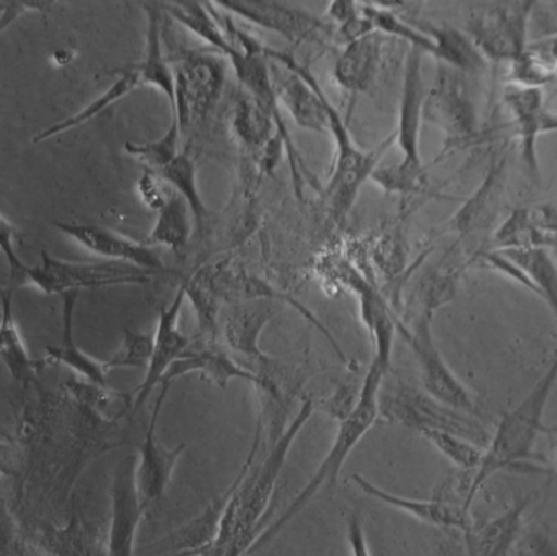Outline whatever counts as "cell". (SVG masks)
Wrapping results in <instances>:
<instances>
[{
	"label": "cell",
	"instance_id": "cell-21",
	"mask_svg": "<svg viewBox=\"0 0 557 556\" xmlns=\"http://www.w3.org/2000/svg\"><path fill=\"white\" fill-rule=\"evenodd\" d=\"M352 482L363 495L396 509V511L405 512L424 524L432 528L444 529V531H458L461 534L468 531L474 524L471 518V509L465 508L460 502H451V499L434 498V499H414L406 498V496L395 495V493L386 492L380 486L373 485L366 477L354 473Z\"/></svg>",
	"mask_w": 557,
	"mask_h": 556
},
{
	"label": "cell",
	"instance_id": "cell-47",
	"mask_svg": "<svg viewBox=\"0 0 557 556\" xmlns=\"http://www.w3.org/2000/svg\"><path fill=\"white\" fill-rule=\"evenodd\" d=\"M540 41H542L543 45H545V48L555 55V59H557V36L556 38L540 39Z\"/></svg>",
	"mask_w": 557,
	"mask_h": 556
},
{
	"label": "cell",
	"instance_id": "cell-13",
	"mask_svg": "<svg viewBox=\"0 0 557 556\" xmlns=\"http://www.w3.org/2000/svg\"><path fill=\"white\" fill-rule=\"evenodd\" d=\"M169 391V385H160V394L157 395L149 424H147L146 434H144V441L140 444L139 454H137V496H139L140 506L146 512L153 503L159 502L165 495L166 489L172 483L176 466H178L180 457L186 449V444H180L175 449H166L157 437V424H159L160 413H162Z\"/></svg>",
	"mask_w": 557,
	"mask_h": 556
},
{
	"label": "cell",
	"instance_id": "cell-41",
	"mask_svg": "<svg viewBox=\"0 0 557 556\" xmlns=\"http://www.w3.org/2000/svg\"><path fill=\"white\" fill-rule=\"evenodd\" d=\"M0 556H32L0 495Z\"/></svg>",
	"mask_w": 557,
	"mask_h": 556
},
{
	"label": "cell",
	"instance_id": "cell-2",
	"mask_svg": "<svg viewBox=\"0 0 557 556\" xmlns=\"http://www.w3.org/2000/svg\"><path fill=\"white\" fill-rule=\"evenodd\" d=\"M386 375L388 374L383 372L382 369L370 365L369 372H367L362 385H360L356 407H354V410L350 411L343 421H339V428H337L334 443L331 444L330 450H327L324 459L321 460L317 472L313 473V477H311L310 482L305 485V489L295 496L294 502L287 506V509L282 512L281 518H278L276 522H273L270 528L261 531L257 542H255L253 547H251V554L260 551L264 545L270 544L274 538H277V535L313 502L314 496L320 493L321 489H324V486L331 489V486L336 485L341 469H343L344 464H346L347 457L356 449L357 444L363 440L367 431L379 420L380 391H382Z\"/></svg>",
	"mask_w": 557,
	"mask_h": 556
},
{
	"label": "cell",
	"instance_id": "cell-44",
	"mask_svg": "<svg viewBox=\"0 0 557 556\" xmlns=\"http://www.w3.org/2000/svg\"><path fill=\"white\" fill-rule=\"evenodd\" d=\"M10 456L9 450L3 444H0V483H2V477L9 475L10 472Z\"/></svg>",
	"mask_w": 557,
	"mask_h": 556
},
{
	"label": "cell",
	"instance_id": "cell-45",
	"mask_svg": "<svg viewBox=\"0 0 557 556\" xmlns=\"http://www.w3.org/2000/svg\"><path fill=\"white\" fill-rule=\"evenodd\" d=\"M75 58L74 51H69V49H59L52 54V62H55L58 65H65Z\"/></svg>",
	"mask_w": 557,
	"mask_h": 556
},
{
	"label": "cell",
	"instance_id": "cell-17",
	"mask_svg": "<svg viewBox=\"0 0 557 556\" xmlns=\"http://www.w3.org/2000/svg\"><path fill=\"white\" fill-rule=\"evenodd\" d=\"M137 456L124 457L111 483V529L108 556H136L137 529L144 511L136 489Z\"/></svg>",
	"mask_w": 557,
	"mask_h": 556
},
{
	"label": "cell",
	"instance_id": "cell-27",
	"mask_svg": "<svg viewBox=\"0 0 557 556\" xmlns=\"http://www.w3.org/2000/svg\"><path fill=\"white\" fill-rule=\"evenodd\" d=\"M78 294H64L62 304V342L59 346H46L45 362L62 365L81 375L85 382L107 387L108 371L104 361L91 358L78 348L74 339V312Z\"/></svg>",
	"mask_w": 557,
	"mask_h": 556
},
{
	"label": "cell",
	"instance_id": "cell-20",
	"mask_svg": "<svg viewBox=\"0 0 557 556\" xmlns=\"http://www.w3.org/2000/svg\"><path fill=\"white\" fill-rule=\"evenodd\" d=\"M503 101L512 116L513 134L520 140L523 165L532 178L540 180L539 140L546 134L549 114L545 107V95L542 88L507 84Z\"/></svg>",
	"mask_w": 557,
	"mask_h": 556
},
{
	"label": "cell",
	"instance_id": "cell-4",
	"mask_svg": "<svg viewBox=\"0 0 557 556\" xmlns=\"http://www.w3.org/2000/svg\"><path fill=\"white\" fill-rule=\"evenodd\" d=\"M326 111L330 118V136L336 144L333 173L323 189L327 214L336 224H343L359 196L360 188L380 166V159L392 146L395 136L386 137L380 146L372 150H363L354 143L352 134L346 121L341 116L330 98L326 97Z\"/></svg>",
	"mask_w": 557,
	"mask_h": 556
},
{
	"label": "cell",
	"instance_id": "cell-26",
	"mask_svg": "<svg viewBox=\"0 0 557 556\" xmlns=\"http://www.w3.org/2000/svg\"><path fill=\"white\" fill-rule=\"evenodd\" d=\"M147 15L146 52L143 62L136 65L144 87H153L165 95L170 111L175 108V74L172 64L163 54V3H144Z\"/></svg>",
	"mask_w": 557,
	"mask_h": 556
},
{
	"label": "cell",
	"instance_id": "cell-43",
	"mask_svg": "<svg viewBox=\"0 0 557 556\" xmlns=\"http://www.w3.org/2000/svg\"><path fill=\"white\" fill-rule=\"evenodd\" d=\"M51 7L49 2H9L3 5L2 13H0V36L3 32L10 28L23 13L41 12Z\"/></svg>",
	"mask_w": 557,
	"mask_h": 556
},
{
	"label": "cell",
	"instance_id": "cell-49",
	"mask_svg": "<svg viewBox=\"0 0 557 556\" xmlns=\"http://www.w3.org/2000/svg\"><path fill=\"white\" fill-rule=\"evenodd\" d=\"M553 433H555L557 436V427L553 428Z\"/></svg>",
	"mask_w": 557,
	"mask_h": 556
},
{
	"label": "cell",
	"instance_id": "cell-31",
	"mask_svg": "<svg viewBox=\"0 0 557 556\" xmlns=\"http://www.w3.org/2000/svg\"><path fill=\"white\" fill-rule=\"evenodd\" d=\"M193 222L195 219H193L188 202L175 191L166 205L157 211L156 224H153L147 242L150 247L162 245L178 257H183L188 248L189 238H191Z\"/></svg>",
	"mask_w": 557,
	"mask_h": 556
},
{
	"label": "cell",
	"instance_id": "cell-46",
	"mask_svg": "<svg viewBox=\"0 0 557 556\" xmlns=\"http://www.w3.org/2000/svg\"><path fill=\"white\" fill-rule=\"evenodd\" d=\"M557 133V114L549 111L548 123H546V134Z\"/></svg>",
	"mask_w": 557,
	"mask_h": 556
},
{
	"label": "cell",
	"instance_id": "cell-25",
	"mask_svg": "<svg viewBox=\"0 0 557 556\" xmlns=\"http://www.w3.org/2000/svg\"><path fill=\"white\" fill-rule=\"evenodd\" d=\"M383 35L370 33L347 42L333 69L334 82L352 97L372 87L382 62Z\"/></svg>",
	"mask_w": 557,
	"mask_h": 556
},
{
	"label": "cell",
	"instance_id": "cell-32",
	"mask_svg": "<svg viewBox=\"0 0 557 556\" xmlns=\"http://www.w3.org/2000/svg\"><path fill=\"white\" fill-rule=\"evenodd\" d=\"M512 260L532 283L533 294L548 306L557 329V263L548 250H497Z\"/></svg>",
	"mask_w": 557,
	"mask_h": 556
},
{
	"label": "cell",
	"instance_id": "cell-24",
	"mask_svg": "<svg viewBox=\"0 0 557 556\" xmlns=\"http://www.w3.org/2000/svg\"><path fill=\"white\" fill-rule=\"evenodd\" d=\"M530 503L532 496L519 498L496 518L481 526L474 522L463 534L465 556H510L522 535Z\"/></svg>",
	"mask_w": 557,
	"mask_h": 556
},
{
	"label": "cell",
	"instance_id": "cell-9",
	"mask_svg": "<svg viewBox=\"0 0 557 556\" xmlns=\"http://www.w3.org/2000/svg\"><path fill=\"white\" fill-rule=\"evenodd\" d=\"M532 0L487 3L468 12L463 32L487 62L516 61L530 42Z\"/></svg>",
	"mask_w": 557,
	"mask_h": 556
},
{
	"label": "cell",
	"instance_id": "cell-30",
	"mask_svg": "<svg viewBox=\"0 0 557 556\" xmlns=\"http://www.w3.org/2000/svg\"><path fill=\"white\" fill-rule=\"evenodd\" d=\"M0 362L18 384L26 385L35 379L38 362L26 351L13 319L12 293L7 289L0 291Z\"/></svg>",
	"mask_w": 557,
	"mask_h": 556
},
{
	"label": "cell",
	"instance_id": "cell-29",
	"mask_svg": "<svg viewBox=\"0 0 557 556\" xmlns=\"http://www.w3.org/2000/svg\"><path fill=\"white\" fill-rule=\"evenodd\" d=\"M140 87H144V84L137 67L127 69V71H124L123 74L117 77V81L114 82L111 87H108L100 97L95 98L87 107L82 108L81 111L72 114V116L65 118V120L59 121V123L51 124V126L42 129L41 133L36 134V136L33 137V144L54 139V137L69 133V131L75 129V127L84 126L88 121L94 120L98 114L103 113L104 110L113 107L114 103L123 100L124 97H127V95L133 94L134 90Z\"/></svg>",
	"mask_w": 557,
	"mask_h": 556
},
{
	"label": "cell",
	"instance_id": "cell-14",
	"mask_svg": "<svg viewBox=\"0 0 557 556\" xmlns=\"http://www.w3.org/2000/svg\"><path fill=\"white\" fill-rule=\"evenodd\" d=\"M186 374H199L205 381L211 382V384L221 388H227L228 382L232 381L248 382L260 391L268 392L271 397L278 398L274 382L238 365L215 342H206L201 338L198 343L193 342L191 346L183 353L182 358L166 372L165 379L160 385H169L170 387L176 379Z\"/></svg>",
	"mask_w": 557,
	"mask_h": 556
},
{
	"label": "cell",
	"instance_id": "cell-33",
	"mask_svg": "<svg viewBox=\"0 0 557 556\" xmlns=\"http://www.w3.org/2000/svg\"><path fill=\"white\" fill-rule=\"evenodd\" d=\"M156 173L188 202L196 227H205L208 208H206L205 199L199 191L198 170H196V162L189 150H180L169 163H165Z\"/></svg>",
	"mask_w": 557,
	"mask_h": 556
},
{
	"label": "cell",
	"instance_id": "cell-5",
	"mask_svg": "<svg viewBox=\"0 0 557 556\" xmlns=\"http://www.w3.org/2000/svg\"><path fill=\"white\" fill-rule=\"evenodd\" d=\"M175 74V108L170 118L182 136L201 126L221 100L227 78L225 58L218 52L183 51L172 65Z\"/></svg>",
	"mask_w": 557,
	"mask_h": 556
},
{
	"label": "cell",
	"instance_id": "cell-16",
	"mask_svg": "<svg viewBox=\"0 0 557 556\" xmlns=\"http://www.w3.org/2000/svg\"><path fill=\"white\" fill-rule=\"evenodd\" d=\"M232 129L242 150L250 157L261 175L276 169L282 153H285L276 121L245 91L235 104Z\"/></svg>",
	"mask_w": 557,
	"mask_h": 556
},
{
	"label": "cell",
	"instance_id": "cell-48",
	"mask_svg": "<svg viewBox=\"0 0 557 556\" xmlns=\"http://www.w3.org/2000/svg\"><path fill=\"white\" fill-rule=\"evenodd\" d=\"M176 556H205V555H199V554H186V555H176Z\"/></svg>",
	"mask_w": 557,
	"mask_h": 556
},
{
	"label": "cell",
	"instance_id": "cell-51",
	"mask_svg": "<svg viewBox=\"0 0 557 556\" xmlns=\"http://www.w3.org/2000/svg\"><path fill=\"white\" fill-rule=\"evenodd\" d=\"M556 459H557V454H556Z\"/></svg>",
	"mask_w": 557,
	"mask_h": 556
},
{
	"label": "cell",
	"instance_id": "cell-7",
	"mask_svg": "<svg viewBox=\"0 0 557 556\" xmlns=\"http://www.w3.org/2000/svg\"><path fill=\"white\" fill-rule=\"evenodd\" d=\"M422 121L444 133V152L467 149L476 143L480 120L465 74L437 62L434 82L425 90Z\"/></svg>",
	"mask_w": 557,
	"mask_h": 556
},
{
	"label": "cell",
	"instance_id": "cell-38",
	"mask_svg": "<svg viewBox=\"0 0 557 556\" xmlns=\"http://www.w3.org/2000/svg\"><path fill=\"white\" fill-rule=\"evenodd\" d=\"M327 16H330L334 25H337V33L346 41V45L354 41V39H359L373 33L370 29L369 22L363 18L362 12H360L359 2H349V0L331 2Z\"/></svg>",
	"mask_w": 557,
	"mask_h": 556
},
{
	"label": "cell",
	"instance_id": "cell-1",
	"mask_svg": "<svg viewBox=\"0 0 557 556\" xmlns=\"http://www.w3.org/2000/svg\"><path fill=\"white\" fill-rule=\"evenodd\" d=\"M557 384V358L545 374L527 392L525 397L504 415L484 446L483 460L465 485V505L473 506L478 493L497 473L529 464L535 457L540 434L549 400Z\"/></svg>",
	"mask_w": 557,
	"mask_h": 556
},
{
	"label": "cell",
	"instance_id": "cell-15",
	"mask_svg": "<svg viewBox=\"0 0 557 556\" xmlns=\"http://www.w3.org/2000/svg\"><path fill=\"white\" fill-rule=\"evenodd\" d=\"M185 287H183V284H180L172 304L160 312L156 333H153L152 356H150L143 384L134 392L131 417L136 415L146 405L152 392L162 384L170 368L191 346L193 339L180 330V316H182V307L185 304Z\"/></svg>",
	"mask_w": 557,
	"mask_h": 556
},
{
	"label": "cell",
	"instance_id": "cell-12",
	"mask_svg": "<svg viewBox=\"0 0 557 556\" xmlns=\"http://www.w3.org/2000/svg\"><path fill=\"white\" fill-rule=\"evenodd\" d=\"M215 5L251 25L276 33L294 46L304 42L326 45L327 39L333 38V26L330 23L288 3L274 0H221Z\"/></svg>",
	"mask_w": 557,
	"mask_h": 556
},
{
	"label": "cell",
	"instance_id": "cell-34",
	"mask_svg": "<svg viewBox=\"0 0 557 556\" xmlns=\"http://www.w3.org/2000/svg\"><path fill=\"white\" fill-rule=\"evenodd\" d=\"M506 78L509 85L543 90L557 78V59L542 41H530L525 51L510 62Z\"/></svg>",
	"mask_w": 557,
	"mask_h": 556
},
{
	"label": "cell",
	"instance_id": "cell-22",
	"mask_svg": "<svg viewBox=\"0 0 557 556\" xmlns=\"http://www.w3.org/2000/svg\"><path fill=\"white\" fill-rule=\"evenodd\" d=\"M507 162L509 160L506 153H499L491 160L483 182L451 215L448 222L451 232H457L460 237H468L493 225L494 219L499 214L500 202L506 191Z\"/></svg>",
	"mask_w": 557,
	"mask_h": 556
},
{
	"label": "cell",
	"instance_id": "cell-19",
	"mask_svg": "<svg viewBox=\"0 0 557 556\" xmlns=\"http://www.w3.org/2000/svg\"><path fill=\"white\" fill-rule=\"evenodd\" d=\"M557 208L549 202L510 212L493 234V250H556Z\"/></svg>",
	"mask_w": 557,
	"mask_h": 556
},
{
	"label": "cell",
	"instance_id": "cell-39",
	"mask_svg": "<svg viewBox=\"0 0 557 556\" xmlns=\"http://www.w3.org/2000/svg\"><path fill=\"white\" fill-rule=\"evenodd\" d=\"M173 193H175V189L152 170H146L137 182V195L150 211H160L166 205V201L172 198Z\"/></svg>",
	"mask_w": 557,
	"mask_h": 556
},
{
	"label": "cell",
	"instance_id": "cell-42",
	"mask_svg": "<svg viewBox=\"0 0 557 556\" xmlns=\"http://www.w3.org/2000/svg\"><path fill=\"white\" fill-rule=\"evenodd\" d=\"M18 237V231L12 222L7 221L2 214H0V250H2L3 257L7 258L10 270L13 273L23 274L26 270V264L20 260L18 255L15 250V240Z\"/></svg>",
	"mask_w": 557,
	"mask_h": 556
},
{
	"label": "cell",
	"instance_id": "cell-23",
	"mask_svg": "<svg viewBox=\"0 0 557 556\" xmlns=\"http://www.w3.org/2000/svg\"><path fill=\"white\" fill-rule=\"evenodd\" d=\"M278 304L274 300H253L228 306L221 322L228 348L257 365L270 366V356L261 349L260 338L268 323L277 316Z\"/></svg>",
	"mask_w": 557,
	"mask_h": 556
},
{
	"label": "cell",
	"instance_id": "cell-11",
	"mask_svg": "<svg viewBox=\"0 0 557 556\" xmlns=\"http://www.w3.org/2000/svg\"><path fill=\"white\" fill-rule=\"evenodd\" d=\"M432 317L434 312L424 309L414 320L411 329L398 322V333L405 336L406 343L411 346L416 361L421 371L422 387L425 394L454 410L476 417V401L467 385L451 371L444 355L435 343L432 332Z\"/></svg>",
	"mask_w": 557,
	"mask_h": 556
},
{
	"label": "cell",
	"instance_id": "cell-36",
	"mask_svg": "<svg viewBox=\"0 0 557 556\" xmlns=\"http://www.w3.org/2000/svg\"><path fill=\"white\" fill-rule=\"evenodd\" d=\"M182 139L183 136L178 123L173 118H170V127L165 136L152 140V143H126L124 144V150L134 159L143 162L147 170L157 172V170L162 169L165 163H169L183 149Z\"/></svg>",
	"mask_w": 557,
	"mask_h": 556
},
{
	"label": "cell",
	"instance_id": "cell-50",
	"mask_svg": "<svg viewBox=\"0 0 557 556\" xmlns=\"http://www.w3.org/2000/svg\"><path fill=\"white\" fill-rule=\"evenodd\" d=\"M2 289H3L2 284H0V291H2Z\"/></svg>",
	"mask_w": 557,
	"mask_h": 556
},
{
	"label": "cell",
	"instance_id": "cell-40",
	"mask_svg": "<svg viewBox=\"0 0 557 556\" xmlns=\"http://www.w3.org/2000/svg\"><path fill=\"white\" fill-rule=\"evenodd\" d=\"M530 41L556 38L557 2H533L529 22Z\"/></svg>",
	"mask_w": 557,
	"mask_h": 556
},
{
	"label": "cell",
	"instance_id": "cell-37",
	"mask_svg": "<svg viewBox=\"0 0 557 556\" xmlns=\"http://www.w3.org/2000/svg\"><path fill=\"white\" fill-rule=\"evenodd\" d=\"M153 335L147 333L133 332L124 330L123 343L117 351L104 361L107 371L121 368H146L149 366L150 356H152Z\"/></svg>",
	"mask_w": 557,
	"mask_h": 556
},
{
	"label": "cell",
	"instance_id": "cell-35",
	"mask_svg": "<svg viewBox=\"0 0 557 556\" xmlns=\"http://www.w3.org/2000/svg\"><path fill=\"white\" fill-rule=\"evenodd\" d=\"M418 434L463 472L473 473L483 460L484 447L467 437L437 430H424Z\"/></svg>",
	"mask_w": 557,
	"mask_h": 556
},
{
	"label": "cell",
	"instance_id": "cell-8",
	"mask_svg": "<svg viewBox=\"0 0 557 556\" xmlns=\"http://www.w3.org/2000/svg\"><path fill=\"white\" fill-rule=\"evenodd\" d=\"M380 417H385L392 423L411 428L416 433L424 430L447 431L467 437L473 443L487 444L491 434L486 428L474 418V415L454 410L441 401L429 397L425 392L414 391L399 384L380 394Z\"/></svg>",
	"mask_w": 557,
	"mask_h": 556
},
{
	"label": "cell",
	"instance_id": "cell-18",
	"mask_svg": "<svg viewBox=\"0 0 557 556\" xmlns=\"http://www.w3.org/2000/svg\"><path fill=\"white\" fill-rule=\"evenodd\" d=\"M52 225L91 254L108 258V261H121V263L133 264L159 274L172 273L150 245L124 237L110 228L88 224H69V222H52Z\"/></svg>",
	"mask_w": 557,
	"mask_h": 556
},
{
	"label": "cell",
	"instance_id": "cell-28",
	"mask_svg": "<svg viewBox=\"0 0 557 556\" xmlns=\"http://www.w3.org/2000/svg\"><path fill=\"white\" fill-rule=\"evenodd\" d=\"M434 41L437 62L461 72L476 74L487 67L486 59L478 51L467 33L454 26L432 25L428 20L409 18Z\"/></svg>",
	"mask_w": 557,
	"mask_h": 556
},
{
	"label": "cell",
	"instance_id": "cell-6",
	"mask_svg": "<svg viewBox=\"0 0 557 556\" xmlns=\"http://www.w3.org/2000/svg\"><path fill=\"white\" fill-rule=\"evenodd\" d=\"M23 280L41 291L46 296L55 294L81 293L82 289H101V287L139 286L150 284L162 274L143 270L121 261H100V263H75L59 260L48 251H41V263L26 267Z\"/></svg>",
	"mask_w": 557,
	"mask_h": 556
},
{
	"label": "cell",
	"instance_id": "cell-10",
	"mask_svg": "<svg viewBox=\"0 0 557 556\" xmlns=\"http://www.w3.org/2000/svg\"><path fill=\"white\" fill-rule=\"evenodd\" d=\"M270 59L271 78L278 104L290 113L298 127L330 136L326 97L320 82L307 65L298 64L287 52L264 48Z\"/></svg>",
	"mask_w": 557,
	"mask_h": 556
},
{
	"label": "cell",
	"instance_id": "cell-3",
	"mask_svg": "<svg viewBox=\"0 0 557 556\" xmlns=\"http://www.w3.org/2000/svg\"><path fill=\"white\" fill-rule=\"evenodd\" d=\"M425 87L422 77V52L409 49L403 72L398 131L395 136L401 159L388 166H379L372 182L388 195H418L428 185V169L421 156L422 107Z\"/></svg>",
	"mask_w": 557,
	"mask_h": 556
}]
</instances>
